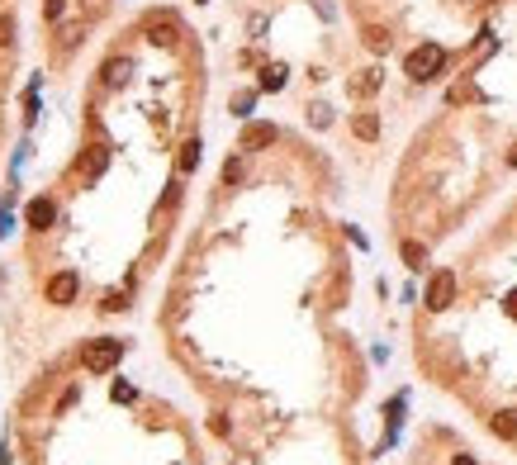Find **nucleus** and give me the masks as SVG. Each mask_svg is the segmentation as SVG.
Listing matches in <instances>:
<instances>
[{"mask_svg": "<svg viewBox=\"0 0 517 465\" xmlns=\"http://www.w3.org/2000/svg\"><path fill=\"white\" fill-rule=\"evenodd\" d=\"M147 39L161 43V48H171V43H176V19H171V14H157V19H147Z\"/></svg>", "mask_w": 517, "mask_h": 465, "instance_id": "39448f33", "label": "nucleus"}, {"mask_svg": "<svg viewBox=\"0 0 517 465\" xmlns=\"http://www.w3.org/2000/svg\"><path fill=\"white\" fill-rule=\"evenodd\" d=\"M53 199H34V204H29V209H24V219H29V228H48V224H53Z\"/></svg>", "mask_w": 517, "mask_h": 465, "instance_id": "0eeeda50", "label": "nucleus"}, {"mask_svg": "<svg viewBox=\"0 0 517 465\" xmlns=\"http://www.w3.org/2000/svg\"><path fill=\"white\" fill-rule=\"evenodd\" d=\"M446 66V53H441L437 43H423V48H413L408 62H403V71H408V81H432Z\"/></svg>", "mask_w": 517, "mask_h": 465, "instance_id": "f03ea898", "label": "nucleus"}, {"mask_svg": "<svg viewBox=\"0 0 517 465\" xmlns=\"http://www.w3.org/2000/svg\"><path fill=\"white\" fill-rule=\"evenodd\" d=\"M76 290H81L76 271H57V276L48 280V299H53V304H71V299H76Z\"/></svg>", "mask_w": 517, "mask_h": 465, "instance_id": "20e7f679", "label": "nucleus"}, {"mask_svg": "<svg viewBox=\"0 0 517 465\" xmlns=\"http://www.w3.org/2000/svg\"><path fill=\"white\" fill-rule=\"evenodd\" d=\"M493 432L508 437V441H517V413H498V418H493Z\"/></svg>", "mask_w": 517, "mask_h": 465, "instance_id": "1a4fd4ad", "label": "nucleus"}, {"mask_svg": "<svg viewBox=\"0 0 517 465\" xmlns=\"http://www.w3.org/2000/svg\"><path fill=\"white\" fill-rule=\"evenodd\" d=\"M124 76H129V62H109V66H105V81H109V86H119Z\"/></svg>", "mask_w": 517, "mask_h": 465, "instance_id": "f8f14e48", "label": "nucleus"}, {"mask_svg": "<svg viewBox=\"0 0 517 465\" xmlns=\"http://www.w3.org/2000/svg\"><path fill=\"white\" fill-rule=\"evenodd\" d=\"M356 133H361V138H375V133H380L375 114H361V119H356Z\"/></svg>", "mask_w": 517, "mask_h": 465, "instance_id": "ddd939ff", "label": "nucleus"}, {"mask_svg": "<svg viewBox=\"0 0 517 465\" xmlns=\"http://www.w3.org/2000/svg\"><path fill=\"white\" fill-rule=\"evenodd\" d=\"M451 465H475V456H456V461Z\"/></svg>", "mask_w": 517, "mask_h": 465, "instance_id": "dca6fc26", "label": "nucleus"}, {"mask_svg": "<svg viewBox=\"0 0 517 465\" xmlns=\"http://www.w3.org/2000/svg\"><path fill=\"white\" fill-rule=\"evenodd\" d=\"M119 356H124V342H114V337H95V342L81 346V366H86V371H95V375L114 371V366H119Z\"/></svg>", "mask_w": 517, "mask_h": 465, "instance_id": "f257e3e1", "label": "nucleus"}, {"mask_svg": "<svg viewBox=\"0 0 517 465\" xmlns=\"http://www.w3.org/2000/svg\"><path fill=\"white\" fill-rule=\"evenodd\" d=\"M451 299H456V276H451V271H437L432 285H427V309L441 314V309H451Z\"/></svg>", "mask_w": 517, "mask_h": 465, "instance_id": "7ed1b4c3", "label": "nucleus"}, {"mask_svg": "<svg viewBox=\"0 0 517 465\" xmlns=\"http://www.w3.org/2000/svg\"><path fill=\"white\" fill-rule=\"evenodd\" d=\"M423 247H418V242H403V261H408V266H423Z\"/></svg>", "mask_w": 517, "mask_h": 465, "instance_id": "4468645a", "label": "nucleus"}, {"mask_svg": "<svg viewBox=\"0 0 517 465\" xmlns=\"http://www.w3.org/2000/svg\"><path fill=\"white\" fill-rule=\"evenodd\" d=\"M109 166V147H91L86 152V176H100Z\"/></svg>", "mask_w": 517, "mask_h": 465, "instance_id": "6e6552de", "label": "nucleus"}, {"mask_svg": "<svg viewBox=\"0 0 517 465\" xmlns=\"http://www.w3.org/2000/svg\"><path fill=\"white\" fill-rule=\"evenodd\" d=\"M195 166H199V138H190L181 147V171H195Z\"/></svg>", "mask_w": 517, "mask_h": 465, "instance_id": "9d476101", "label": "nucleus"}, {"mask_svg": "<svg viewBox=\"0 0 517 465\" xmlns=\"http://www.w3.org/2000/svg\"><path fill=\"white\" fill-rule=\"evenodd\" d=\"M109 394H114V404H133V385H114Z\"/></svg>", "mask_w": 517, "mask_h": 465, "instance_id": "2eb2a0df", "label": "nucleus"}, {"mask_svg": "<svg viewBox=\"0 0 517 465\" xmlns=\"http://www.w3.org/2000/svg\"><path fill=\"white\" fill-rule=\"evenodd\" d=\"M276 143V129L271 124H252V129L242 133V152H256V147H271Z\"/></svg>", "mask_w": 517, "mask_h": 465, "instance_id": "423d86ee", "label": "nucleus"}, {"mask_svg": "<svg viewBox=\"0 0 517 465\" xmlns=\"http://www.w3.org/2000/svg\"><path fill=\"white\" fill-rule=\"evenodd\" d=\"M261 86H266V91H280V86H285V66H266Z\"/></svg>", "mask_w": 517, "mask_h": 465, "instance_id": "9b49d317", "label": "nucleus"}]
</instances>
